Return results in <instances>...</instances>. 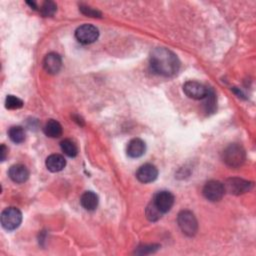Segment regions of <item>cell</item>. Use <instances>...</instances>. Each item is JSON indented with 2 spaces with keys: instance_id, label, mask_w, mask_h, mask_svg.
<instances>
[{
  "instance_id": "cell-1",
  "label": "cell",
  "mask_w": 256,
  "mask_h": 256,
  "mask_svg": "<svg viewBox=\"0 0 256 256\" xmlns=\"http://www.w3.org/2000/svg\"><path fill=\"white\" fill-rule=\"evenodd\" d=\"M150 66L155 73L170 77L178 72L180 68V61L171 50L157 47L151 51Z\"/></svg>"
},
{
  "instance_id": "cell-2",
  "label": "cell",
  "mask_w": 256,
  "mask_h": 256,
  "mask_svg": "<svg viewBox=\"0 0 256 256\" xmlns=\"http://www.w3.org/2000/svg\"><path fill=\"white\" fill-rule=\"evenodd\" d=\"M222 158L227 166L231 168H238L244 163L246 153L241 145L237 143L230 144L223 151Z\"/></svg>"
},
{
  "instance_id": "cell-3",
  "label": "cell",
  "mask_w": 256,
  "mask_h": 256,
  "mask_svg": "<svg viewBox=\"0 0 256 256\" xmlns=\"http://www.w3.org/2000/svg\"><path fill=\"white\" fill-rule=\"evenodd\" d=\"M177 222L181 231L187 236H194L197 232L198 224L196 217L189 210H183L178 214Z\"/></svg>"
},
{
  "instance_id": "cell-4",
  "label": "cell",
  "mask_w": 256,
  "mask_h": 256,
  "mask_svg": "<svg viewBox=\"0 0 256 256\" xmlns=\"http://www.w3.org/2000/svg\"><path fill=\"white\" fill-rule=\"evenodd\" d=\"M21 222H22V213L20 212L19 209L15 207H9L2 211L1 224L3 228L8 230V231H12V230L18 228Z\"/></svg>"
},
{
  "instance_id": "cell-5",
  "label": "cell",
  "mask_w": 256,
  "mask_h": 256,
  "mask_svg": "<svg viewBox=\"0 0 256 256\" xmlns=\"http://www.w3.org/2000/svg\"><path fill=\"white\" fill-rule=\"evenodd\" d=\"M223 185L225 188V192L233 195L244 194L248 192L253 186L252 182L244 180V179L241 178H229Z\"/></svg>"
},
{
  "instance_id": "cell-6",
  "label": "cell",
  "mask_w": 256,
  "mask_h": 256,
  "mask_svg": "<svg viewBox=\"0 0 256 256\" xmlns=\"http://www.w3.org/2000/svg\"><path fill=\"white\" fill-rule=\"evenodd\" d=\"M99 36L98 29L91 24H84L75 31V37L82 44H91L97 40Z\"/></svg>"
},
{
  "instance_id": "cell-7",
  "label": "cell",
  "mask_w": 256,
  "mask_h": 256,
  "mask_svg": "<svg viewBox=\"0 0 256 256\" xmlns=\"http://www.w3.org/2000/svg\"><path fill=\"white\" fill-rule=\"evenodd\" d=\"M225 193L223 183L217 180H210L203 187V195L207 200L216 202L222 199Z\"/></svg>"
},
{
  "instance_id": "cell-8",
  "label": "cell",
  "mask_w": 256,
  "mask_h": 256,
  "mask_svg": "<svg viewBox=\"0 0 256 256\" xmlns=\"http://www.w3.org/2000/svg\"><path fill=\"white\" fill-rule=\"evenodd\" d=\"M151 202L162 214H164L172 208L174 204V196L169 191H160L154 196Z\"/></svg>"
},
{
  "instance_id": "cell-9",
  "label": "cell",
  "mask_w": 256,
  "mask_h": 256,
  "mask_svg": "<svg viewBox=\"0 0 256 256\" xmlns=\"http://www.w3.org/2000/svg\"><path fill=\"white\" fill-rule=\"evenodd\" d=\"M208 87L197 81H187L183 85L184 93L192 99H204L207 94Z\"/></svg>"
},
{
  "instance_id": "cell-10",
  "label": "cell",
  "mask_w": 256,
  "mask_h": 256,
  "mask_svg": "<svg viewBox=\"0 0 256 256\" xmlns=\"http://www.w3.org/2000/svg\"><path fill=\"white\" fill-rule=\"evenodd\" d=\"M158 176L157 168L152 164H144L136 172V177L142 183H149L154 181Z\"/></svg>"
},
{
  "instance_id": "cell-11",
  "label": "cell",
  "mask_w": 256,
  "mask_h": 256,
  "mask_svg": "<svg viewBox=\"0 0 256 256\" xmlns=\"http://www.w3.org/2000/svg\"><path fill=\"white\" fill-rule=\"evenodd\" d=\"M44 69L50 74H56L59 72L62 66L61 57L57 53H49L45 56L43 60Z\"/></svg>"
},
{
  "instance_id": "cell-12",
  "label": "cell",
  "mask_w": 256,
  "mask_h": 256,
  "mask_svg": "<svg viewBox=\"0 0 256 256\" xmlns=\"http://www.w3.org/2000/svg\"><path fill=\"white\" fill-rule=\"evenodd\" d=\"M8 174L11 178V180L16 183H24L29 177L28 169L22 164H16L11 166Z\"/></svg>"
},
{
  "instance_id": "cell-13",
  "label": "cell",
  "mask_w": 256,
  "mask_h": 256,
  "mask_svg": "<svg viewBox=\"0 0 256 256\" xmlns=\"http://www.w3.org/2000/svg\"><path fill=\"white\" fill-rule=\"evenodd\" d=\"M145 149V143L139 138H134L128 143L127 154L131 158H138L144 154Z\"/></svg>"
},
{
  "instance_id": "cell-14",
  "label": "cell",
  "mask_w": 256,
  "mask_h": 256,
  "mask_svg": "<svg viewBox=\"0 0 256 256\" xmlns=\"http://www.w3.org/2000/svg\"><path fill=\"white\" fill-rule=\"evenodd\" d=\"M46 167L51 172H59L63 170L66 165L65 158L60 154H52L46 159Z\"/></svg>"
},
{
  "instance_id": "cell-15",
  "label": "cell",
  "mask_w": 256,
  "mask_h": 256,
  "mask_svg": "<svg viewBox=\"0 0 256 256\" xmlns=\"http://www.w3.org/2000/svg\"><path fill=\"white\" fill-rule=\"evenodd\" d=\"M80 203L84 209L92 211L96 209L98 205V196L92 191H86L82 194L80 198Z\"/></svg>"
},
{
  "instance_id": "cell-16",
  "label": "cell",
  "mask_w": 256,
  "mask_h": 256,
  "mask_svg": "<svg viewBox=\"0 0 256 256\" xmlns=\"http://www.w3.org/2000/svg\"><path fill=\"white\" fill-rule=\"evenodd\" d=\"M44 133L50 138H58L62 134V126L58 121L51 119L44 126Z\"/></svg>"
},
{
  "instance_id": "cell-17",
  "label": "cell",
  "mask_w": 256,
  "mask_h": 256,
  "mask_svg": "<svg viewBox=\"0 0 256 256\" xmlns=\"http://www.w3.org/2000/svg\"><path fill=\"white\" fill-rule=\"evenodd\" d=\"M61 150L64 152V154H66L69 157H75L78 153V147L75 144V142L71 139H64L61 144Z\"/></svg>"
},
{
  "instance_id": "cell-18",
  "label": "cell",
  "mask_w": 256,
  "mask_h": 256,
  "mask_svg": "<svg viewBox=\"0 0 256 256\" xmlns=\"http://www.w3.org/2000/svg\"><path fill=\"white\" fill-rule=\"evenodd\" d=\"M9 138L14 143H22L25 140V131L21 126H13L11 127L8 131Z\"/></svg>"
},
{
  "instance_id": "cell-19",
  "label": "cell",
  "mask_w": 256,
  "mask_h": 256,
  "mask_svg": "<svg viewBox=\"0 0 256 256\" xmlns=\"http://www.w3.org/2000/svg\"><path fill=\"white\" fill-rule=\"evenodd\" d=\"M204 99H205L206 112H210V113L214 112V110L216 109V96L213 89L208 88L207 94L205 97H204Z\"/></svg>"
},
{
  "instance_id": "cell-20",
  "label": "cell",
  "mask_w": 256,
  "mask_h": 256,
  "mask_svg": "<svg viewBox=\"0 0 256 256\" xmlns=\"http://www.w3.org/2000/svg\"><path fill=\"white\" fill-rule=\"evenodd\" d=\"M5 106L11 110L19 109L23 106V101L14 95H8L5 100Z\"/></svg>"
},
{
  "instance_id": "cell-21",
  "label": "cell",
  "mask_w": 256,
  "mask_h": 256,
  "mask_svg": "<svg viewBox=\"0 0 256 256\" xmlns=\"http://www.w3.org/2000/svg\"><path fill=\"white\" fill-rule=\"evenodd\" d=\"M162 216V213L153 205V203L150 202L149 205L146 208V217L148 218V220L150 221H157L158 219H160Z\"/></svg>"
},
{
  "instance_id": "cell-22",
  "label": "cell",
  "mask_w": 256,
  "mask_h": 256,
  "mask_svg": "<svg viewBox=\"0 0 256 256\" xmlns=\"http://www.w3.org/2000/svg\"><path fill=\"white\" fill-rule=\"evenodd\" d=\"M56 4L53 1H46L40 8V12L43 16H52L56 11Z\"/></svg>"
},
{
  "instance_id": "cell-23",
  "label": "cell",
  "mask_w": 256,
  "mask_h": 256,
  "mask_svg": "<svg viewBox=\"0 0 256 256\" xmlns=\"http://www.w3.org/2000/svg\"><path fill=\"white\" fill-rule=\"evenodd\" d=\"M80 9H81V11H82L84 14H86V15H88V16L96 17L97 15H100V13H99L98 11L93 10V9L90 8V7H81Z\"/></svg>"
},
{
  "instance_id": "cell-24",
  "label": "cell",
  "mask_w": 256,
  "mask_h": 256,
  "mask_svg": "<svg viewBox=\"0 0 256 256\" xmlns=\"http://www.w3.org/2000/svg\"><path fill=\"white\" fill-rule=\"evenodd\" d=\"M7 152L8 149L6 148L5 145H1V148H0V153H1V161H4L6 156H7Z\"/></svg>"
}]
</instances>
